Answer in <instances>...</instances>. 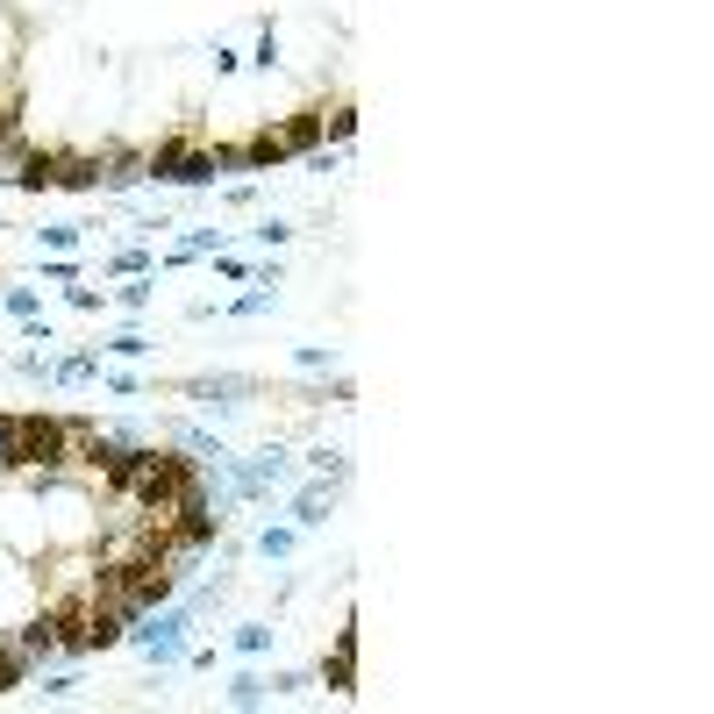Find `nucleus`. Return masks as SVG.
Segmentation results:
<instances>
[{"label": "nucleus", "mask_w": 714, "mask_h": 714, "mask_svg": "<svg viewBox=\"0 0 714 714\" xmlns=\"http://www.w3.org/2000/svg\"><path fill=\"white\" fill-rule=\"evenodd\" d=\"M129 486H136V500H143L150 515H165V507H172L179 493L194 486V465H186V457H143Z\"/></svg>", "instance_id": "f257e3e1"}, {"label": "nucleus", "mask_w": 714, "mask_h": 714, "mask_svg": "<svg viewBox=\"0 0 714 714\" xmlns=\"http://www.w3.org/2000/svg\"><path fill=\"white\" fill-rule=\"evenodd\" d=\"M65 422H43V415H29V422H14V436H8V465H58L65 457Z\"/></svg>", "instance_id": "f03ea898"}]
</instances>
